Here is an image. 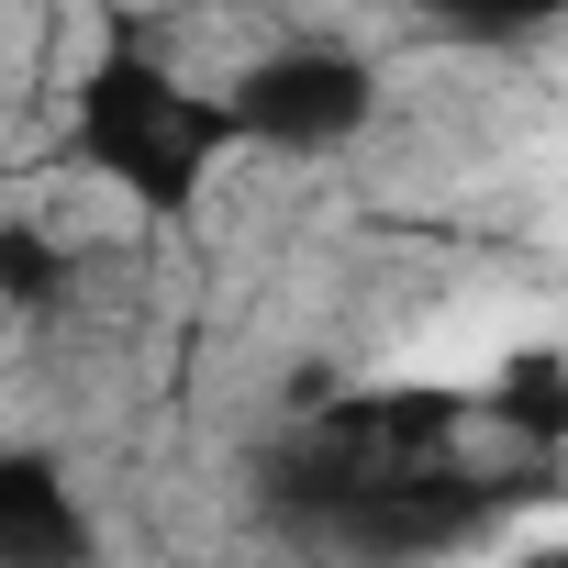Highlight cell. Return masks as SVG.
<instances>
[{
    "label": "cell",
    "mask_w": 568,
    "mask_h": 568,
    "mask_svg": "<svg viewBox=\"0 0 568 568\" xmlns=\"http://www.w3.org/2000/svg\"><path fill=\"white\" fill-rule=\"evenodd\" d=\"M68 156L145 223H190L212 201V179L245 156V134H234L223 79L168 57L145 23H112L101 57L68 79Z\"/></svg>",
    "instance_id": "obj_1"
},
{
    "label": "cell",
    "mask_w": 568,
    "mask_h": 568,
    "mask_svg": "<svg viewBox=\"0 0 568 568\" xmlns=\"http://www.w3.org/2000/svg\"><path fill=\"white\" fill-rule=\"evenodd\" d=\"M223 101H234V134L256 145V156H346L368 123H379V57L357 45V34H267V45H245L234 57V79H223Z\"/></svg>",
    "instance_id": "obj_2"
},
{
    "label": "cell",
    "mask_w": 568,
    "mask_h": 568,
    "mask_svg": "<svg viewBox=\"0 0 568 568\" xmlns=\"http://www.w3.org/2000/svg\"><path fill=\"white\" fill-rule=\"evenodd\" d=\"M0 568H101V513L57 446H0Z\"/></svg>",
    "instance_id": "obj_3"
},
{
    "label": "cell",
    "mask_w": 568,
    "mask_h": 568,
    "mask_svg": "<svg viewBox=\"0 0 568 568\" xmlns=\"http://www.w3.org/2000/svg\"><path fill=\"white\" fill-rule=\"evenodd\" d=\"M468 413H479V435H490L501 457H568V346H557V335L501 346V357L479 368Z\"/></svg>",
    "instance_id": "obj_4"
},
{
    "label": "cell",
    "mask_w": 568,
    "mask_h": 568,
    "mask_svg": "<svg viewBox=\"0 0 568 568\" xmlns=\"http://www.w3.org/2000/svg\"><path fill=\"white\" fill-rule=\"evenodd\" d=\"M402 12H424L435 34H468V45H524V34L568 23V0H402Z\"/></svg>",
    "instance_id": "obj_5"
},
{
    "label": "cell",
    "mask_w": 568,
    "mask_h": 568,
    "mask_svg": "<svg viewBox=\"0 0 568 568\" xmlns=\"http://www.w3.org/2000/svg\"><path fill=\"white\" fill-rule=\"evenodd\" d=\"M535 568H568V535H557V546H546V557H535Z\"/></svg>",
    "instance_id": "obj_6"
}]
</instances>
